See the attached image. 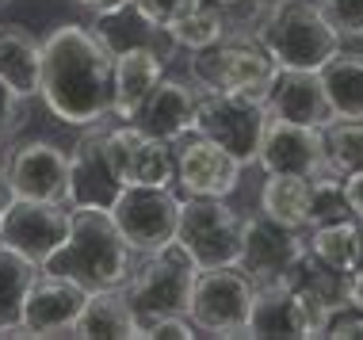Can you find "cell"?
Returning a JSON list of instances; mask_svg holds the SVG:
<instances>
[{"mask_svg": "<svg viewBox=\"0 0 363 340\" xmlns=\"http://www.w3.org/2000/svg\"><path fill=\"white\" fill-rule=\"evenodd\" d=\"M340 38H363V0H318Z\"/></svg>", "mask_w": 363, "mask_h": 340, "instance_id": "obj_31", "label": "cell"}, {"mask_svg": "<svg viewBox=\"0 0 363 340\" xmlns=\"http://www.w3.org/2000/svg\"><path fill=\"white\" fill-rule=\"evenodd\" d=\"M306 252V237L302 230H287L268 215H252L241 226V252L238 268L252 279V287H272L287 283L294 260Z\"/></svg>", "mask_w": 363, "mask_h": 340, "instance_id": "obj_13", "label": "cell"}, {"mask_svg": "<svg viewBox=\"0 0 363 340\" xmlns=\"http://www.w3.org/2000/svg\"><path fill=\"white\" fill-rule=\"evenodd\" d=\"M69 218L73 210L65 203L12 199L0 215V245L43 268L69 237Z\"/></svg>", "mask_w": 363, "mask_h": 340, "instance_id": "obj_11", "label": "cell"}, {"mask_svg": "<svg viewBox=\"0 0 363 340\" xmlns=\"http://www.w3.org/2000/svg\"><path fill=\"white\" fill-rule=\"evenodd\" d=\"M164 76V54L157 46H126L115 54V92H111V119L134 123L145 96Z\"/></svg>", "mask_w": 363, "mask_h": 340, "instance_id": "obj_20", "label": "cell"}, {"mask_svg": "<svg viewBox=\"0 0 363 340\" xmlns=\"http://www.w3.org/2000/svg\"><path fill=\"white\" fill-rule=\"evenodd\" d=\"M84 298H88V290L81 283L38 268V276L27 287L19 322L27 325L31 336H73V325L84 310Z\"/></svg>", "mask_w": 363, "mask_h": 340, "instance_id": "obj_16", "label": "cell"}, {"mask_svg": "<svg viewBox=\"0 0 363 340\" xmlns=\"http://www.w3.org/2000/svg\"><path fill=\"white\" fill-rule=\"evenodd\" d=\"M306 249L333 271L352 276L363 264V222L345 218V222H329V226H313L306 237Z\"/></svg>", "mask_w": 363, "mask_h": 340, "instance_id": "obj_26", "label": "cell"}, {"mask_svg": "<svg viewBox=\"0 0 363 340\" xmlns=\"http://www.w3.org/2000/svg\"><path fill=\"white\" fill-rule=\"evenodd\" d=\"M176 4H180V0H130L134 12H138L150 27H157V31L164 27V19L172 16V8H176Z\"/></svg>", "mask_w": 363, "mask_h": 340, "instance_id": "obj_35", "label": "cell"}, {"mask_svg": "<svg viewBox=\"0 0 363 340\" xmlns=\"http://www.w3.org/2000/svg\"><path fill=\"white\" fill-rule=\"evenodd\" d=\"M345 218H352L348 199H345V180L329 176V172L313 176L310 180V218H306V230L329 226V222H345Z\"/></svg>", "mask_w": 363, "mask_h": 340, "instance_id": "obj_30", "label": "cell"}, {"mask_svg": "<svg viewBox=\"0 0 363 340\" xmlns=\"http://www.w3.org/2000/svg\"><path fill=\"white\" fill-rule=\"evenodd\" d=\"M257 164L268 176H302V180L321 176L325 172V138H321V126L283 123V119H272L268 115Z\"/></svg>", "mask_w": 363, "mask_h": 340, "instance_id": "obj_15", "label": "cell"}, {"mask_svg": "<svg viewBox=\"0 0 363 340\" xmlns=\"http://www.w3.org/2000/svg\"><path fill=\"white\" fill-rule=\"evenodd\" d=\"M276 4H283V0H241L238 8H241V12H245V19H238L241 27H233V31H238V35H249V27H257L260 19L268 16L272 8H276Z\"/></svg>", "mask_w": 363, "mask_h": 340, "instance_id": "obj_36", "label": "cell"}, {"mask_svg": "<svg viewBox=\"0 0 363 340\" xmlns=\"http://www.w3.org/2000/svg\"><path fill=\"white\" fill-rule=\"evenodd\" d=\"M0 81L23 100H35L43 84V42L19 23H0Z\"/></svg>", "mask_w": 363, "mask_h": 340, "instance_id": "obj_22", "label": "cell"}, {"mask_svg": "<svg viewBox=\"0 0 363 340\" xmlns=\"http://www.w3.org/2000/svg\"><path fill=\"white\" fill-rule=\"evenodd\" d=\"M260 215L287 230H306L310 218V180L302 176H268L260 188Z\"/></svg>", "mask_w": 363, "mask_h": 340, "instance_id": "obj_27", "label": "cell"}, {"mask_svg": "<svg viewBox=\"0 0 363 340\" xmlns=\"http://www.w3.org/2000/svg\"><path fill=\"white\" fill-rule=\"evenodd\" d=\"M115 54L92 27L62 23L43 38L38 100L65 126H96L111 119Z\"/></svg>", "mask_w": 363, "mask_h": 340, "instance_id": "obj_1", "label": "cell"}, {"mask_svg": "<svg viewBox=\"0 0 363 340\" xmlns=\"http://www.w3.org/2000/svg\"><path fill=\"white\" fill-rule=\"evenodd\" d=\"M172 145H176V183L184 188V196L230 199L238 191L245 164L233 153H225L222 145H214L195 130Z\"/></svg>", "mask_w": 363, "mask_h": 340, "instance_id": "obj_14", "label": "cell"}, {"mask_svg": "<svg viewBox=\"0 0 363 340\" xmlns=\"http://www.w3.org/2000/svg\"><path fill=\"white\" fill-rule=\"evenodd\" d=\"M325 138V172L337 180L363 172V119H333L321 126Z\"/></svg>", "mask_w": 363, "mask_h": 340, "instance_id": "obj_28", "label": "cell"}, {"mask_svg": "<svg viewBox=\"0 0 363 340\" xmlns=\"http://www.w3.org/2000/svg\"><path fill=\"white\" fill-rule=\"evenodd\" d=\"M115 230L130 245L134 256L157 252L176 237V218H180V196L172 188H145V183H123L119 196L107 207Z\"/></svg>", "mask_w": 363, "mask_h": 340, "instance_id": "obj_8", "label": "cell"}, {"mask_svg": "<svg viewBox=\"0 0 363 340\" xmlns=\"http://www.w3.org/2000/svg\"><path fill=\"white\" fill-rule=\"evenodd\" d=\"M252 38L279 69H321L345 42L318 0H283L252 27Z\"/></svg>", "mask_w": 363, "mask_h": 340, "instance_id": "obj_3", "label": "cell"}, {"mask_svg": "<svg viewBox=\"0 0 363 340\" xmlns=\"http://www.w3.org/2000/svg\"><path fill=\"white\" fill-rule=\"evenodd\" d=\"M345 199H348L352 218L363 222V172H352V176H345Z\"/></svg>", "mask_w": 363, "mask_h": 340, "instance_id": "obj_37", "label": "cell"}, {"mask_svg": "<svg viewBox=\"0 0 363 340\" xmlns=\"http://www.w3.org/2000/svg\"><path fill=\"white\" fill-rule=\"evenodd\" d=\"M279 65L260 50L257 38L249 35H225L222 42L195 50L188 57V81L199 92H225V96H241V100L264 103L268 89L276 81Z\"/></svg>", "mask_w": 363, "mask_h": 340, "instance_id": "obj_4", "label": "cell"}, {"mask_svg": "<svg viewBox=\"0 0 363 340\" xmlns=\"http://www.w3.org/2000/svg\"><path fill=\"white\" fill-rule=\"evenodd\" d=\"M4 180L12 199L65 203L69 196V153L46 138H27L4 149Z\"/></svg>", "mask_w": 363, "mask_h": 340, "instance_id": "obj_12", "label": "cell"}, {"mask_svg": "<svg viewBox=\"0 0 363 340\" xmlns=\"http://www.w3.org/2000/svg\"><path fill=\"white\" fill-rule=\"evenodd\" d=\"M214 4H222V8H238L241 0H214Z\"/></svg>", "mask_w": 363, "mask_h": 340, "instance_id": "obj_41", "label": "cell"}, {"mask_svg": "<svg viewBox=\"0 0 363 340\" xmlns=\"http://www.w3.org/2000/svg\"><path fill=\"white\" fill-rule=\"evenodd\" d=\"M264 111L272 119L302 123V126H329L333 123L318 69H276V81L268 89Z\"/></svg>", "mask_w": 363, "mask_h": 340, "instance_id": "obj_18", "label": "cell"}, {"mask_svg": "<svg viewBox=\"0 0 363 340\" xmlns=\"http://www.w3.org/2000/svg\"><path fill=\"white\" fill-rule=\"evenodd\" d=\"M325 336H333V340H363V314L359 310H352V314L337 310V314L329 317Z\"/></svg>", "mask_w": 363, "mask_h": 340, "instance_id": "obj_34", "label": "cell"}, {"mask_svg": "<svg viewBox=\"0 0 363 340\" xmlns=\"http://www.w3.org/2000/svg\"><path fill=\"white\" fill-rule=\"evenodd\" d=\"M12 203V191H8V180H4V169H0V215H4V207Z\"/></svg>", "mask_w": 363, "mask_h": 340, "instance_id": "obj_40", "label": "cell"}, {"mask_svg": "<svg viewBox=\"0 0 363 340\" xmlns=\"http://www.w3.org/2000/svg\"><path fill=\"white\" fill-rule=\"evenodd\" d=\"M195 260L188 256V249L180 241H169L157 252H145L142 264H134L130 279L123 283V295L134 310V322L150 325L153 317H169V314H188L191 302V287H195Z\"/></svg>", "mask_w": 363, "mask_h": 340, "instance_id": "obj_5", "label": "cell"}, {"mask_svg": "<svg viewBox=\"0 0 363 340\" xmlns=\"http://www.w3.org/2000/svg\"><path fill=\"white\" fill-rule=\"evenodd\" d=\"M161 35L169 38L176 50H207L230 35V8L214 4V0H180L172 16L164 19Z\"/></svg>", "mask_w": 363, "mask_h": 340, "instance_id": "obj_21", "label": "cell"}, {"mask_svg": "<svg viewBox=\"0 0 363 340\" xmlns=\"http://www.w3.org/2000/svg\"><path fill=\"white\" fill-rule=\"evenodd\" d=\"M69 237L65 245L43 264V271L65 276L84 290L123 287L134 271V252L115 230L107 207H69Z\"/></svg>", "mask_w": 363, "mask_h": 340, "instance_id": "obj_2", "label": "cell"}, {"mask_svg": "<svg viewBox=\"0 0 363 340\" xmlns=\"http://www.w3.org/2000/svg\"><path fill=\"white\" fill-rule=\"evenodd\" d=\"M0 4H12V0H0Z\"/></svg>", "mask_w": 363, "mask_h": 340, "instance_id": "obj_43", "label": "cell"}, {"mask_svg": "<svg viewBox=\"0 0 363 340\" xmlns=\"http://www.w3.org/2000/svg\"><path fill=\"white\" fill-rule=\"evenodd\" d=\"M195 100H199V89L191 81H180V76H161L157 89L145 96V103L134 115V126L153 138L164 142H180L184 134H191V119H195Z\"/></svg>", "mask_w": 363, "mask_h": 340, "instance_id": "obj_19", "label": "cell"}, {"mask_svg": "<svg viewBox=\"0 0 363 340\" xmlns=\"http://www.w3.org/2000/svg\"><path fill=\"white\" fill-rule=\"evenodd\" d=\"M81 8H88L92 16H104V12H115V8H126L130 0H77Z\"/></svg>", "mask_w": 363, "mask_h": 340, "instance_id": "obj_39", "label": "cell"}, {"mask_svg": "<svg viewBox=\"0 0 363 340\" xmlns=\"http://www.w3.org/2000/svg\"><path fill=\"white\" fill-rule=\"evenodd\" d=\"M4 145H8V138H4V134H0V153H4Z\"/></svg>", "mask_w": 363, "mask_h": 340, "instance_id": "obj_42", "label": "cell"}, {"mask_svg": "<svg viewBox=\"0 0 363 340\" xmlns=\"http://www.w3.org/2000/svg\"><path fill=\"white\" fill-rule=\"evenodd\" d=\"M138 336H145V340H191V336H199V329L191 325L188 314H169V317H153L150 325H142Z\"/></svg>", "mask_w": 363, "mask_h": 340, "instance_id": "obj_32", "label": "cell"}, {"mask_svg": "<svg viewBox=\"0 0 363 340\" xmlns=\"http://www.w3.org/2000/svg\"><path fill=\"white\" fill-rule=\"evenodd\" d=\"M345 306H352V310H359V314H363V264L345 279Z\"/></svg>", "mask_w": 363, "mask_h": 340, "instance_id": "obj_38", "label": "cell"}, {"mask_svg": "<svg viewBox=\"0 0 363 340\" xmlns=\"http://www.w3.org/2000/svg\"><path fill=\"white\" fill-rule=\"evenodd\" d=\"M264 126H268L264 103L241 100V96H225V92H199V100H195L191 130L211 138L214 145H222L225 153H233L245 169L257 164Z\"/></svg>", "mask_w": 363, "mask_h": 340, "instance_id": "obj_9", "label": "cell"}, {"mask_svg": "<svg viewBox=\"0 0 363 340\" xmlns=\"http://www.w3.org/2000/svg\"><path fill=\"white\" fill-rule=\"evenodd\" d=\"M318 76L333 119H363V50H337Z\"/></svg>", "mask_w": 363, "mask_h": 340, "instance_id": "obj_24", "label": "cell"}, {"mask_svg": "<svg viewBox=\"0 0 363 340\" xmlns=\"http://www.w3.org/2000/svg\"><path fill=\"white\" fill-rule=\"evenodd\" d=\"M245 218L225 199L184 196L176 218V241L188 249L195 268H225L238 264Z\"/></svg>", "mask_w": 363, "mask_h": 340, "instance_id": "obj_7", "label": "cell"}, {"mask_svg": "<svg viewBox=\"0 0 363 340\" xmlns=\"http://www.w3.org/2000/svg\"><path fill=\"white\" fill-rule=\"evenodd\" d=\"M252 279L238 264L199 268L191 287L188 317L207 336H249V310H252Z\"/></svg>", "mask_w": 363, "mask_h": 340, "instance_id": "obj_6", "label": "cell"}, {"mask_svg": "<svg viewBox=\"0 0 363 340\" xmlns=\"http://www.w3.org/2000/svg\"><path fill=\"white\" fill-rule=\"evenodd\" d=\"M23 103H27L23 96L12 92L4 81H0V134H4V138H16L19 126L27 123V108H23Z\"/></svg>", "mask_w": 363, "mask_h": 340, "instance_id": "obj_33", "label": "cell"}, {"mask_svg": "<svg viewBox=\"0 0 363 340\" xmlns=\"http://www.w3.org/2000/svg\"><path fill=\"white\" fill-rule=\"evenodd\" d=\"M249 336H283V340H302L298 306L287 283L257 287L249 310Z\"/></svg>", "mask_w": 363, "mask_h": 340, "instance_id": "obj_25", "label": "cell"}, {"mask_svg": "<svg viewBox=\"0 0 363 340\" xmlns=\"http://www.w3.org/2000/svg\"><path fill=\"white\" fill-rule=\"evenodd\" d=\"M104 126H84V134L69 149V196L65 207H111V199L119 196L123 183L115 180L111 164L104 153Z\"/></svg>", "mask_w": 363, "mask_h": 340, "instance_id": "obj_17", "label": "cell"}, {"mask_svg": "<svg viewBox=\"0 0 363 340\" xmlns=\"http://www.w3.org/2000/svg\"><path fill=\"white\" fill-rule=\"evenodd\" d=\"M77 340H138V322L134 310L126 302L123 287H107V290H88L84 310L73 325Z\"/></svg>", "mask_w": 363, "mask_h": 340, "instance_id": "obj_23", "label": "cell"}, {"mask_svg": "<svg viewBox=\"0 0 363 340\" xmlns=\"http://www.w3.org/2000/svg\"><path fill=\"white\" fill-rule=\"evenodd\" d=\"M104 153L119 183H145V188L176 183V145L138 130L134 123L104 126Z\"/></svg>", "mask_w": 363, "mask_h": 340, "instance_id": "obj_10", "label": "cell"}, {"mask_svg": "<svg viewBox=\"0 0 363 340\" xmlns=\"http://www.w3.org/2000/svg\"><path fill=\"white\" fill-rule=\"evenodd\" d=\"M35 276H38V264L0 245V325L19 322V310H23L27 287H31Z\"/></svg>", "mask_w": 363, "mask_h": 340, "instance_id": "obj_29", "label": "cell"}]
</instances>
